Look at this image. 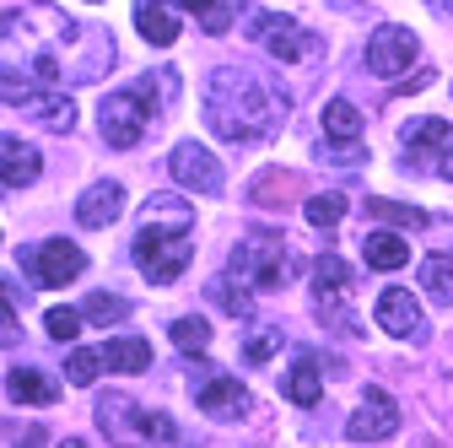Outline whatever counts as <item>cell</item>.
<instances>
[{
	"label": "cell",
	"instance_id": "19",
	"mask_svg": "<svg viewBox=\"0 0 453 448\" xmlns=\"http://www.w3.org/2000/svg\"><path fill=\"white\" fill-rule=\"evenodd\" d=\"M362 259H367V270H400V265H411V243L400 233H367Z\"/></svg>",
	"mask_w": 453,
	"mask_h": 448
},
{
	"label": "cell",
	"instance_id": "22",
	"mask_svg": "<svg viewBox=\"0 0 453 448\" xmlns=\"http://www.w3.org/2000/svg\"><path fill=\"white\" fill-rule=\"evenodd\" d=\"M313 292H319V303L324 297H346L351 292V265L340 254H319L313 259Z\"/></svg>",
	"mask_w": 453,
	"mask_h": 448
},
{
	"label": "cell",
	"instance_id": "36",
	"mask_svg": "<svg viewBox=\"0 0 453 448\" xmlns=\"http://www.w3.org/2000/svg\"><path fill=\"white\" fill-rule=\"evenodd\" d=\"M432 6H437V12H442V17H453V0H432Z\"/></svg>",
	"mask_w": 453,
	"mask_h": 448
},
{
	"label": "cell",
	"instance_id": "10",
	"mask_svg": "<svg viewBox=\"0 0 453 448\" xmlns=\"http://www.w3.org/2000/svg\"><path fill=\"white\" fill-rule=\"evenodd\" d=\"M167 167H173V179H179L184 189H195V195H221V162H216L205 146L179 141L173 157H167Z\"/></svg>",
	"mask_w": 453,
	"mask_h": 448
},
{
	"label": "cell",
	"instance_id": "34",
	"mask_svg": "<svg viewBox=\"0 0 453 448\" xmlns=\"http://www.w3.org/2000/svg\"><path fill=\"white\" fill-rule=\"evenodd\" d=\"M0 335H6V346L17 341V308H12V297H6V329H0Z\"/></svg>",
	"mask_w": 453,
	"mask_h": 448
},
{
	"label": "cell",
	"instance_id": "4",
	"mask_svg": "<svg viewBox=\"0 0 453 448\" xmlns=\"http://www.w3.org/2000/svg\"><path fill=\"white\" fill-rule=\"evenodd\" d=\"M265 49H270V60H280V66H297V60H313V54L324 49L319 43V33H308V27H297L292 17H254V27H249Z\"/></svg>",
	"mask_w": 453,
	"mask_h": 448
},
{
	"label": "cell",
	"instance_id": "20",
	"mask_svg": "<svg viewBox=\"0 0 453 448\" xmlns=\"http://www.w3.org/2000/svg\"><path fill=\"white\" fill-rule=\"evenodd\" d=\"M405 146H411L416 162L421 157H437V151L453 146V125L448 120H416V125H405Z\"/></svg>",
	"mask_w": 453,
	"mask_h": 448
},
{
	"label": "cell",
	"instance_id": "30",
	"mask_svg": "<svg viewBox=\"0 0 453 448\" xmlns=\"http://www.w3.org/2000/svg\"><path fill=\"white\" fill-rule=\"evenodd\" d=\"M97 373H103V351H71V357H65V378H71L76 389L97 383Z\"/></svg>",
	"mask_w": 453,
	"mask_h": 448
},
{
	"label": "cell",
	"instance_id": "18",
	"mask_svg": "<svg viewBox=\"0 0 453 448\" xmlns=\"http://www.w3.org/2000/svg\"><path fill=\"white\" fill-rule=\"evenodd\" d=\"M280 389H287V400H292V406H303V411H308V406H319V400H324V373H319V362H313V357H297V362H292V373L280 378Z\"/></svg>",
	"mask_w": 453,
	"mask_h": 448
},
{
	"label": "cell",
	"instance_id": "11",
	"mask_svg": "<svg viewBox=\"0 0 453 448\" xmlns=\"http://www.w3.org/2000/svg\"><path fill=\"white\" fill-rule=\"evenodd\" d=\"M287 238H259L249 249H233V275H254V282L265 292L280 287V275H287V249H280Z\"/></svg>",
	"mask_w": 453,
	"mask_h": 448
},
{
	"label": "cell",
	"instance_id": "26",
	"mask_svg": "<svg viewBox=\"0 0 453 448\" xmlns=\"http://www.w3.org/2000/svg\"><path fill=\"white\" fill-rule=\"evenodd\" d=\"M303 216L313 221V228H340V216H346V195H308V205H303Z\"/></svg>",
	"mask_w": 453,
	"mask_h": 448
},
{
	"label": "cell",
	"instance_id": "2",
	"mask_svg": "<svg viewBox=\"0 0 453 448\" xmlns=\"http://www.w3.org/2000/svg\"><path fill=\"white\" fill-rule=\"evenodd\" d=\"M195 259V211L179 195H151L135 233V265L151 275V287H173Z\"/></svg>",
	"mask_w": 453,
	"mask_h": 448
},
{
	"label": "cell",
	"instance_id": "21",
	"mask_svg": "<svg viewBox=\"0 0 453 448\" xmlns=\"http://www.w3.org/2000/svg\"><path fill=\"white\" fill-rule=\"evenodd\" d=\"M324 135L334 141V146H357L362 141V114H357V108L346 103V97H334V103H324Z\"/></svg>",
	"mask_w": 453,
	"mask_h": 448
},
{
	"label": "cell",
	"instance_id": "24",
	"mask_svg": "<svg viewBox=\"0 0 453 448\" xmlns=\"http://www.w3.org/2000/svg\"><path fill=\"white\" fill-rule=\"evenodd\" d=\"M205 297H211V303H216L221 313H233V319H243V313L254 308V303H249V292H243V287L233 282V275H216V282L205 287Z\"/></svg>",
	"mask_w": 453,
	"mask_h": 448
},
{
	"label": "cell",
	"instance_id": "33",
	"mask_svg": "<svg viewBox=\"0 0 453 448\" xmlns=\"http://www.w3.org/2000/svg\"><path fill=\"white\" fill-rule=\"evenodd\" d=\"M280 341H287V335H280L275 324H265V329L254 335V341H249V362H270V357L280 351Z\"/></svg>",
	"mask_w": 453,
	"mask_h": 448
},
{
	"label": "cell",
	"instance_id": "31",
	"mask_svg": "<svg viewBox=\"0 0 453 448\" xmlns=\"http://www.w3.org/2000/svg\"><path fill=\"white\" fill-rule=\"evenodd\" d=\"M81 319H87V313H76V308H49V313H43V329L54 335V341H76V335H81Z\"/></svg>",
	"mask_w": 453,
	"mask_h": 448
},
{
	"label": "cell",
	"instance_id": "16",
	"mask_svg": "<svg viewBox=\"0 0 453 448\" xmlns=\"http://www.w3.org/2000/svg\"><path fill=\"white\" fill-rule=\"evenodd\" d=\"M6 389H12V400H22V406H54V400H60V383H54L49 373H38V367H12Z\"/></svg>",
	"mask_w": 453,
	"mask_h": 448
},
{
	"label": "cell",
	"instance_id": "6",
	"mask_svg": "<svg viewBox=\"0 0 453 448\" xmlns=\"http://www.w3.org/2000/svg\"><path fill=\"white\" fill-rule=\"evenodd\" d=\"M416 49H421V43H416L411 27H378V33L367 38V71L383 76V81H394V76H405V71H411Z\"/></svg>",
	"mask_w": 453,
	"mask_h": 448
},
{
	"label": "cell",
	"instance_id": "14",
	"mask_svg": "<svg viewBox=\"0 0 453 448\" xmlns=\"http://www.w3.org/2000/svg\"><path fill=\"white\" fill-rule=\"evenodd\" d=\"M135 27L146 43L167 49L179 38V12H173V0H135Z\"/></svg>",
	"mask_w": 453,
	"mask_h": 448
},
{
	"label": "cell",
	"instance_id": "1",
	"mask_svg": "<svg viewBox=\"0 0 453 448\" xmlns=\"http://www.w3.org/2000/svg\"><path fill=\"white\" fill-rule=\"evenodd\" d=\"M205 125L221 141H238V146L270 141L280 125H287V92L275 81H265V76H254V71L221 66L205 81Z\"/></svg>",
	"mask_w": 453,
	"mask_h": 448
},
{
	"label": "cell",
	"instance_id": "13",
	"mask_svg": "<svg viewBox=\"0 0 453 448\" xmlns=\"http://www.w3.org/2000/svg\"><path fill=\"white\" fill-rule=\"evenodd\" d=\"M125 216V184H92L81 200H76V221H81V228H108V221H119Z\"/></svg>",
	"mask_w": 453,
	"mask_h": 448
},
{
	"label": "cell",
	"instance_id": "12",
	"mask_svg": "<svg viewBox=\"0 0 453 448\" xmlns=\"http://www.w3.org/2000/svg\"><path fill=\"white\" fill-rule=\"evenodd\" d=\"M6 103H12V108H27V114H38L49 130H71V125H76V103H71V97L17 87V76H6Z\"/></svg>",
	"mask_w": 453,
	"mask_h": 448
},
{
	"label": "cell",
	"instance_id": "3",
	"mask_svg": "<svg viewBox=\"0 0 453 448\" xmlns=\"http://www.w3.org/2000/svg\"><path fill=\"white\" fill-rule=\"evenodd\" d=\"M151 114H157V97H151V76H141L135 87L103 97V141L113 151H130L141 146V135L151 130Z\"/></svg>",
	"mask_w": 453,
	"mask_h": 448
},
{
	"label": "cell",
	"instance_id": "8",
	"mask_svg": "<svg viewBox=\"0 0 453 448\" xmlns=\"http://www.w3.org/2000/svg\"><path fill=\"white\" fill-rule=\"evenodd\" d=\"M372 319H378V329H383V335H394V341H426V313H421V303H416L405 287L378 292Z\"/></svg>",
	"mask_w": 453,
	"mask_h": 448
},
{
	"label": "cell",
	"instance_id": "15",
	"mask_svg": "<svg viewBox=\"0 0 453 448\" xmlns=\"http://www.w3.org/2000/svg\"><path fill=\"white\" fill-rule=\"evenodd\" d=\"M0 151H6V157H0V179H6V189L17 195V189H27L33 179H38V151L27 146V141H17V135H6V146H0Z\"/></svg>",
	"mask_w": 453,
	"mask_h": 448
},
{
	"label": "cell",
	"instance_id": "23",
	"mask_svg": "<svg viewBox=\"0 0 453 448\" xmlns=\"http://www.w3.org/2000/svg\"><path fill=\"white\" fill-rule=\"evenodd\" d=\"M421 287H426V297H432V303L453 308V259H448V254L421 259Z\"/></svg>",
	"mask_w": 453,
	"mask_h": 448
},
{
	"label": "cell",
	"instance_id": "35",
	"mask_svg": "<svg viewBox=\"0 0 453 448\" xmlns=\"http://www.w3.org/2000/svg\"><path fill=\"white\" fill-rule=\"evenodd\" d=\"M437 174H442V179H448V184H453V146H448V151H442V162H437Z\"/></svg>",
	"mask_w": 453,
	"mask_h": 448
},
{
	"label": "cell",
	"instance_id": "25",
	"mask_svg": "<svg viewBox=\"0 0 453 448\" xmlns=\"http://www.w3.org/2000/svg\"><path fill=\"white\" fill-rule=\"evenodd\" d=\"M367 211H372L378 221H394V228H405V233L426 228V211H416V205H405V200H367Z\"/></svg>",
	"mask_w": 453,
	"mask_h": 448
},
{
	"label": "cell",
	"instance_id": "32",
	"mask_svg": "<svg viewBox=\"0 0 453 448\" xmlns=\"http://www.w3.org/2000/svg\"><path fill=\"white\" fill-rule=\"evenodd\" d=\"M135 432H141V437H157V443H179V437H184L162 411H141V416H135Z\"/></svg>",
	"mask_w": 453,
	"mask_h": 448
},
{
	"label": "cell",
	"instance_id": "28",
	"mask_svg": "<svg viewBox=\"0 0 453 448\" xmlns=\"http://www.w3.org/2000/svg\"><path fill=\"white\" fill-rule=\"evenodd\" d=\"M173 346H179V351H205V346H211V324L195 319V313L173 319Z\"/></svg>",
	"mask_w": 453,
	"mask_h": 448
},
{
	"label": "cell",
	"instance_id": "5",
	"mask_svg": "<svg viewBox=\"0 0 453 448\" xmlns=\"http://www.w3.org/2000/svg\"><path fill=\"white\" fill-rule=\"evenodd\" d=\"M195 406L211 416V421H243L254 411V395L238 383V378H226V373H211L200 367V383H195Z\"/></svg>",
	"mask_w": 453,
	"mask_h": 448
},
{
	"label": "cell",
	"instance_id": "17",
	"mask_svg": "<svg viewBox=\"0 0 453 448\" xmlns=\"http://www.w3.org/2000/svg\"><path fill=\"white\" fill-rule=\"evenodd\" d=\"M97 351H103L108 373H146L151 367V341H141V335H119V341H108Z\"/></svg>",
	"mask_w": 453,
	"mask_h": 448
},
{
	"label": "cell",
	"instance_id": "7",
	"mask_svg": "<svg viewBox=\"0 0 453 448\" xmlns=\"http://www.w3.org/2000/svg\"><path fill=\"white\" fill-rule=\"evenodd\" d=\"M27 270H33L38 287H65V282H76V275L87 270V254L76 243H65V238H49V243L27 249Z\"/></svg>",
	"mask_w": 453,
	"mask_h": 448
},
{
	"label": "cell",
	"instance_id": "27",
	"mask_svg": "<svg viewBox=\"0 0 453 448\" xmlns=\"http://www.w3.org/2000/svg\"><path fill=\"white\" fill-rule=\"evenodd\" d=\"M81 313H87L92 324H119V319H130V303L113 297V292H92V297L81 303Z\"/></svg>",
	"mask_w": 453,
	"mask_h": 448
},
{
	"label": "cell",
	"instance_id": "9",
	"mask_svg": "<svg viewBox=\"0 0 453 448\" xmlns=\"http://www.w3.org/2000/svg\"><path fill=\"white\" fill-rule=\"evenodd\" d=\"M394 432H400V406H394L383 389H367L362 406H357V416L346 421V437L351 443H383Z\"/></svg>",
	"mask_w": 453,
	"mask_h": 448
},
{
	"label": "cell",
	"instance_id": "29",
	"mask_svg": "<svg viewBox=\"0 0 453 448\" xmlns=\"http://www.w3.org/2000/svg\"><path fill=\"white\" fill-rule=\"evenodd\" d=\"M179 6L195 12L205 33H226V22H233V6H226V0H179Z\"/></svg>",
	"mask_w": 453,
	"mask_h": 448
}]
</instances>
